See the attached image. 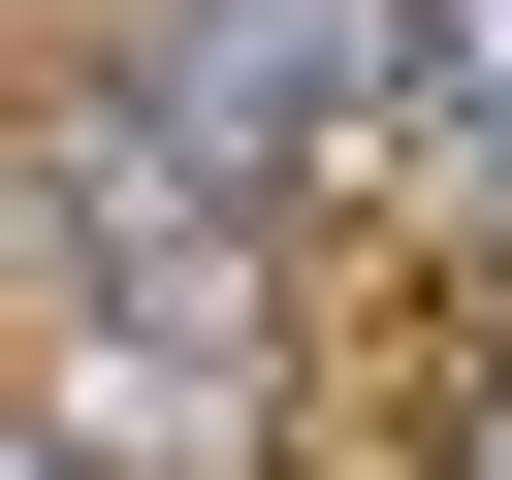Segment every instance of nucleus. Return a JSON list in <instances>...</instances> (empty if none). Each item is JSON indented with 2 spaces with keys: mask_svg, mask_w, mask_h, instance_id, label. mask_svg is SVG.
<instances>
[{
  "mask_svg": "<svg viewBox=\"0 0 512 480\" xmlns=\"http://www.w3.org/2000/svg\"><path fill=\"white\" fill-rule=\"evenodd\" d=\"M160 96L192 128H320L352 96V0H160Z\"/></svg>",
  "mask_w": 512,
  "mask_h": 480,
  "instance_id": "obj_1",
  "label": "nucleus"
}]
</instances>
